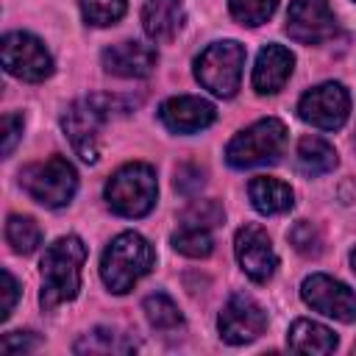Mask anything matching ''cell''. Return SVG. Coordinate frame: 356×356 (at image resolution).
Returning <instances> with one entry per match:
<instances>
[{
    "instance_id": "obj_1",
    "label": "cell",
    "mask_w": 356,
    "mask_h": 356,
    "mask_svg": "<svg viewBox=\"0 0 356 356\" xmlns=\"http://www.w3.org/2000/svg\"><path fill=\"white\" fill-rule=\"evenodd\" d=\"M86 261V245L78 236H58L47 245L42 256V292L39 303L44 312L56 309L58 303L75 300L81 289V270Z\"/></svg>"
},
{
    "instance_id": "obj_2",
    "label": "cell",
    "mask_w": 356,
    "mask_h": 356,
    "mask_svg": "<svg viewBox=\"0 0 356 356\" xmlns=\"http://www.w3.org/2000/svg\"><path fill=\"white\" fill-rule=\"evenodd\" d=\"M156 264V250L153 245L136 234V231H122L117 234L100 259V278L114 295H125L136 286L139 278H145Z\"/></svg>"
},
{
    "instance_id": "obj_3",
    "label": "cell",
    "mask_w": 356,
    "mask_h": 356,
    "mask_svg": "<svg viewBox=\"0 0 356 356\" xmlns=\"http://www.w3.org/2000/svg\"><path fill=\"white\" fill-rule=\"evenodd\" d=\"M106 203L114 214L120 217H145L156 206L159 184L156 172L145 161H131L120 167L108 181H106Z\"/></svg>"
},
{
    "instance_id": "obj_4",
    "label": "cell",
    "mask_w": 356,
    "mask_h": 356,
    "mask_svg": "<svg viewBox=\"0 0 356 356\" xmlns=\"http://www.w3.org/2000/svg\"><path fill=\"white\" fill-rule=\"evenodd\" d=\"M284 147H286V125L275 117H267L248 125L228 142L225 161L236 170L275 164L284 156Z\"/></svg>"
},
{
    "instance_id": "obj_5",
    "label": "cell",
    "mask_w": 356,
    "mask_h": 356,
    "mask_svg": "<svg viewBox=\"0 0 356 356\" xmlns=\"http://www.w3.org/2000/svg\"><path fill=\"white\" fill-rule=\"evenodd\" d=\"M242 67H245V44H239L236 39H222L209 44L195 58V78L211 95L234 97L242 83Z\"/></svg>"
},
{
    "instance_id": "obj_6",
    "label": "cell",
    "mask_w": 356,
    "mask_h": 356,
    "mask_svg": "<svg viewBox=\"0 0 356 356\" xmlns=\"http://www.w3.org/2000/svg\"><path fill=\"white\" fill-rule=\"evenodd\" d=\"M22 189L47 209H61L72 200L78 189V172L64 156H50L47 161H36L19 172Z\"/></svg>"
},
{
    "instance_id": "obj_7",
    "label": "cell",
    "mask_w": 356,
    "mask_h": 356,
    "mask_svg": "<svg viewBox=\"0 0 356 356\" xmlns=\"http://www.w3.org/2000/svg\"><path fill=\"white\" fill-rule=\"evenodd\" d=\"M106 100L103 97H81L67 106L61 117V128L72 145V150L86 161L95 164L100 159V125L106 120Z\"/></svg>"
},
{
    "instance_id": "obj_8",
    "label": "cell",
    "mask_w": 356,
    "mask_h": 356,
    "mask_svg": "<svg viewBox=\"0 0 356 356\" xmlns=\"http://www.w3.org/2000/svg\"><path fill=\"white\" fill-rule=\"evenodd\" d=\"M0 58H3V67L8 75L28 81V83H39L53 75V58H50L47 47L42 44V39H36L33 33H25V31H14V33L3 36Z\"/></svg>"
},
{
    "instance_id": "obj_9",
    "label": "cell",
    "mask_w": 356,
    "mask_h": 356,
    "mask_svg": "<svg viewBox=\"0 0 356 356\" xmlns=\"http://www.w3.org/2000/svg\"><path fill=\"white\" fill-rule=\"evenodd\" d=\"M298 114L303 122H309L320 131H337L345 125V120L350 114V95L342 83L325 81L300 97Z\"/></svg>"
},
{
    "instance_id": "obj_10",
    "label": "cell",
    "mask_w": 356,
    "mask_h": 356,
    "mask_svg": "<svg viewBox=\"0 0 356 356\" xmlns=\"http://www.w3.org/2000/svg\"><path fill=\"white\" fill-rule=\"evenodd\" d=\"M300 298L306 306L325 317H334L339 323H356V292L331 275H309L300 284Z\"/></svg>"
},
{
    "instance_id": "obj_11",
    "label": "cell",
    "mask_w": 356,
    "mask_h": 356,
    "mask_svg": "<svg viewBox=\"0 0 356 356\" xmlns=\"http://www.w3.org/2000/svg\"><path fill=\"white\" fill-rule=\"evenodd\" d=\"M217 328H220V337L228 342V345H248L253 342L256 337L264 334L267 328V312L245 292H234L220 317H217Z\"/></svg>"
},
{
    "instance_id": "obj_12",
    "label": "cell",
    "mask_w": 356,
    "mask_h": 356,
    "mask_svg": "<svg viewBox=\"0 0 356 356\" xmlns=\"http://www.w3.org/2000/svg\"><path fill=\"white\" fill-rule=\"evenodd\" d=\"M234 253H236V261L239 267L245 270V275L256 284H264L273 278L275 267H278V256H275V248L267 236V231L256 222H245L236 236H234Z\"/></svg>"
},
{
    "instance_id": "obj_13",
    "label": "cell",
    "mask_w": 356,
    "mask_h": 356,
    "mask_svg": "<svg viewBox=\"0 0 356 356\" xmlns=\"http://www.w3.org/2000/svg\"><path fill=\"white\" fill-rule=\"evenodd\" d=\"M286 33L300 44H320L337 33L328 0H292L286 11Z\"/></svg>"
},
{
    "instance_id": "obj_14",
    "label": "cell",
    "mask_w": 356,
    "mask_h": 356,
    "mask_svg": "<svg viewBox=\"0 0 356 356\" xmlns=\"http://www.w3.org/2000/svg\"><path fill=\"white\" fill-rule=\"evenodd\" d=\"M159 120L172 134H197L217 120V108L195 95H178L159 106Z\"/></svg>"
},
{
    "instance_id": "obj_15",
    "label": "cell",
    "mask_w": 356,
    "mask_h": 356,
    "mask_svg": "<svg viewBox=\"0 0 356 356\" xmlns=\"http://www.w3.org/2000/svg\"><path fill=\"white\" fill-rule=\"evenodd\" d=\"M159 53L142 42H117L103 50V70L120 78H147L156 70Z\"/></svg>"
},
{
    "instance_id": "obj_16",
    "label": "cell",
    "mask_w": 356,
    "mask_h": 356,
    "mask_svg": "<svg viewBox=\"0 0 356 356\" xmlns=\"http://www.w3.org/2000/svg\"><path fill=\"white\" fill-rule=\"evenodd\" d=\"M292 67H295V56L284 44L273 42L261 47L256 56V67H253V89L259 95H275L289 81Z\"/></svg>"
},
{
    "instance_id": "obj_17",
    "label": "cell",
    "mask_w": 356,
    "mask_h": 356,
    "mask_svg": "<svg viewBox=\"0 0 356 356\" xmlns=\"http://www.w3.org/2000/svg\"><path fill=\"white\" fill-rule=\"evenodd\" d=\"M184 0H145L142 28L153 42H170L184 28Z\"/></svg>"
},
{
    "instance_id": "obj_18",
    "label": "cell",
    "mask_w": 356,
    "mask_h": 356,
    "mask_svg": "<svg viewBox=\"0 0 356 356\" xmlns=\"http://www.w3.org/2000/svg\"><path fill=\"white\" fill-rule=\"evenodd\" d=\"M248 195H250V203L259 214H284L295 203L289 184H284L273 175H256L248 184Z\"/></svg>"
},
{
    "instance_id": "obj_19",
    "label": "cell",
    "mask_w": 356,
    "mask_h": 356,
    "mask_svg": "<svg viewBox=\"0 0 356 356\" xmlns=\"http://www.w3.org/2000/svg\"><path fill=\"white\" fill-rule=\"evenodd\" d=\"M286 345L298 353H331L337 348V334L314 320H295L289 325V334H286Z\"/></svg>"
},
{
    "instance_id": "obj_20",
    "label": "cell",
    "mask_w": 356,
    "mask_h": 356,
    "mask_svg": "<svg viewBox=\"0 0 356 356\" xmlns=\"http://www.w3.org/2000/svg\"><path fill=\"white\" fill-rule=\"evenodd\" d=\"M337 150L334 145H328L325 139L320 136H303L298 142V170L309 178H317V175H325L337 167Z\"/></svg>"
},
{
    "instance_id": "obj_21",
    "label": "cell",
    "mask_w": 356,
    "mask_h": 356,
    "mask_svg": "<svg viewBox=\"0 0 356 356\" xmlns=\"http://www.w3.org/2000/svg\"><path fill=\"white\" fill-rule=\"evenodd\" d=\"M136 342L114 328H92L89 334H83L75 342V353H134Z\"/></svg>"
},
{
    "instance_id": "obj_22",
    "label": "cell",
    "mask_w": 356,
    "mask_h": 356,
    "mask_svg": "<svg viewBox=\"0 0 356 356\" xmlns=\"http://www.w3.org/2000/svg\"><path fill=\"white\" fill-rule=\"evenodd\" d=\"M6 242L11 245L14 253H33L39 245H42V228L36 225L33 217H25V214H11L6 220Z\"/></svg>"
},
{
    "instance_id": "obj_23",
    "label": "cell",
    "mask_w": 356,
    "mask_h": 356,
    "mask_svg": "<svg viewBox=\"0 0 356 356\" xmlns=\"http://www.w3.org/2000/svg\"><path fill=\"white\" fill-rule=\"evenodd\" d=\"M142 309H145L147 323L153 328H159V331H172V328H181L184 325V314L178 312L175 300L170 295H164V292L147 295L145 303H142Z\"/></svg>"
},
{
    "instance_id": "obj_24",
    "label": "cell",
    "mask_w": 356,
    "mask_h": 356,
    "mask_svg": "<svg viewBox=\"0 0 356 356\" xmlns=\"http://www.w3.org/2000/svg\"><path fill=\"white\" fill-rule=\"evenodd\" d=\"M172 248L189 259H206L214 250V239L209 234V228H195V225H181L172 234Z\"/></svg>"
},
{
    "instance_id": "obj_25",
    "label": "cell",
    "mask_w": 356,
    "mask_h": 356,
    "mask_svg": "<svg viewBox=\"0 0 356 356\" xmlns=\"http://www.w3.org/2000/svg\"><path fill=\"white\" fill-rule=\"evenodd\" d=\"M228 8H231V17L239 25L256 28V25L267 22L275 14L278 0H228Z\"/></svg>"
},
{
    "instance_id": "obj_26",
    "label": "cell",
    "mask_w": 356,
    "mask_h": 356,
    "mask_svg": "<svg viewBox=\"0 0 356 356\" xmlns=\"http://www.w3.org/2000/svg\"><path fill=\"white\" fill-rule=\"evenodd\" d=\"M78 3H81L83 19L97 28L114 25L117 19H122V14L128 8V0H78Z\"/></svg>"
},
{
    "instance_id": "obj_27",
    "label": "cell",
    "mask_w": 356,
    "mask_h": 356,
    "mask_svg": "<svg viewBox=\"0 0 356 356\" xmlns=\"http://www.w3.org/2000/svg\"><path fill=\"white\" fill-rule=\"evenodd\" d=\"M184 225H195V228H214L225 220V211L217 200H195L184 214H181Z\"/></svg>"
},
{
    "instance_id": "obj_28",
    "label": "cell",
    "mask_w": 356,
    "mask_h": 356,
    "mask_svg": "<svg viewBox=\"0 0 356 356\" xmlns=\"http://www.w3.org/2000/svg\"><path fill=\"white\" fill-rule=\"evenodd\" d=\"M289 245L300 253V256H317L323 250V236L317 231V225H312L309 220H298L292 228H289Z\"/></svg>"
},
{
    "instance_id": "obj_29",
    "label": "cell",
    "mask_w": 356,
    "mask_h": 356,
    "mask_svg": "<svg viewBox=\"0 0 356 356\" xmlns=\"http://www.w3.org/2000/svg\"><path fill=\"white\" fill-rule=\"evenodd\" d=\"M39 345V339L33 337V331H11L0 339V350L3 353H28Z\"/></svg>"
},
{
    "instance_id": "obj_30",
    "label": "cell",
    "mask_w": 356,
    "mask_h": 356,
    "mask_svg": "<svg viewBox=\"0 0 356 356\" xmlns=\"http://www.w3.org/2000/svg\"><path fill=\"white\" fill-rule=\"evenodd\" d=\"M19 136H22V117L8 111L3 117V156H11L14 153Z\"/></svg>"
},
{
    "instance_id": "obj_31",
    "label": "cell",
    "mask_w": 356,
    "mask_h": 356,
    "mask_svg": "<svg viewBox=\"0 0 356 356\" xmlns=\"http://www.w3.org/2000/svg\"><path fill=\"white\" fill-rule=\"evenodd\" d=\"M200 186H203V172L197 167H192V164L178 167V172H175V189H181L184 195H195Z\"/></svg>"
},
{
    "instance_id": "obj_32",
    "label": "cell",
    "mask_w": 356,
    "mask_h": 356,
    "mask_svg": "<svg viewBox=\"0 0 356 356\" xmlns=\"http://www.w3.org/2000/svg\"><path fill=\"white\" fill-rule=\"evenodd\" d=\"M19 298V284L11 275V270H3V303H0V320H8L14 303Z\"/></svg>"
},
{
    "instance_id": "obj_33",
    "label": "cell",
    "mask_w": 356,
    "mask_h": 356,
    "mask_svg": "<svg viewBox=\"0 0 356 356\" xmlns=\"http://www.w3.org/2000/svg\"><path fill=\"white\" fill-rule=\"evenodd\" d=\"M350 264H353V270H356V248L350 250Z\"/></svg>"
},
{
    "instance_id": "obj_34",
    "label": "cell",
    "mask_w": 356,
    "mask_h": 356,
    "mask_svg": "<svg viewBox=\"0 0 356 356\" xmlns=\"http://www.w3.org/2000/svg\"><path fill=\"white\" fill-rule=\"evenodd\" d=\"M353 350H356V348H353Z\"/></svg>"
}]
</instances>
